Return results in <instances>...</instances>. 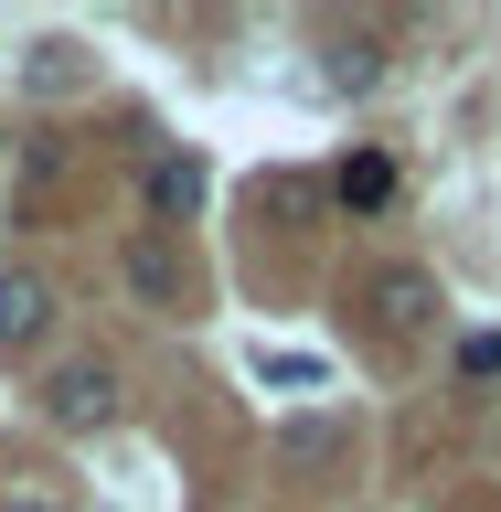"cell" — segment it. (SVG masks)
<instances>
[{
  "label": "cell",
  "instance_id": "obj_1",
  "mask_svg": "<svg viewBox=\"0 0 501 512\" xmlns=\"http://www.w3.org/2000/svg\"><path fill=\"white\" fill-rule=\"evenodd\" d=\"M118 406H128V384H118V363H107V352H75V363H54V374H43V416H54L64 438L118 427Z\"/></svg>",
  "mask_w": 501,
  "mask_h": 512
},
{
  "label": "cell",
  "instance_id": "obj_2",
  "mask_svg": "<svg viewBox=\"0 0 501 512\" xmlns=\"http://www.w3.org/2000/svg\"><path fill=\"white\" fill-rule=\"evenodd\" d=\"M54 320V278L43 267H0V352H32Z\"/></svg>",
  "mask_w": 501,
  "mask_h": 512
},
{
  "label": "cell",
  "instance_id": "obj_3",
  "mask_svg": "<svg viewBox=\"0 0 501 512\" xmlns=\"http://www.w3.org/2000/svg\"><path fill=\"white\" fill-rule=\"evenodd\" d=\"M118 267H128V299H150V310H182V299H192V267H182L171 235H139Z\"/></svg>",
  "mask_w": 501,
  "mask_h": 512
},
{
  "label": "cell",
  "instance_id": "obj_4",
  "mask_svg": "<svg viewBox=\"0 0 501 512\" xmlns=\"http://www.w3.org/2000/svg\"><path fill=\"white\" fill-rule=\"evenodd\" d=\"M363 299H374L384 331H427V320H438V278H427V267H374Z\"/></svg>",
  "mask_w": 501,
  "mask_h": 512
},
{
  "label": "cell",
  "instance_id": "obj_5",
  "mask_svg": "<svg viewBox=\"0 0 501 512\" xmlns=\"http://www.w3.org/2000/svg\"><path fill=\"white\" fill-rule=\"evenodd\" d=\"M150 214L160 224H192V214H203V160H192V150H160L150 160Z\"/></svg>",
  "mask_w": 501,
  "mask_h": 512
},
{
  "label": "cell",
  "instance_id": "obj_6",
  "mask_svg": "<svg viewBox=\"0 0 501 512\" xmlns=\"http://www.w3.org/2000/svg\"><path fill=\"white\" fill-rule=\"evenodd\" d=\"M22 86H32V96L86 86V54H75V43H32V54H22Z\"/></svg>",
  "mask_w": 501,
  "mask_h": 512
},
{
  "label": "cell",
  "instance_id": "obj_7",
  "mask_svg": "<svg viewBox=\"0 0 501 512\" xmlns=\"http://www.w3.org/2000/svg\"><path fill=\"white\" fill-rule=\"evenodd\" d=\"M342 203H352V214H384V203H395V160H384V150L342 160Z\"/></svg>",
  "mask_w": 501,
  "mask_h": 512
},
{
  "label": "cell",
  "instance_id": "obj_8",
  "mask_svg": "<svg viewBox=\"0 0 501 512\" xmlns=\"http://www.w3.org/2000/svg\"><path fill=\"white\" fill-rule=\"evenodd\" d=\"M256 384H331L320 352H256Z\"/></svg>",
  "mask_w": 501,
  "mask_h": 512
},
{
  "label": "cell",
  "instance_id": "obj_9",
  "mask_svg": "<svg viewBox=\"0 0 501 512\" xmlns=\"http://www.w3.org/2000/svg\"><path fill=\"white\" fill-rule=\"evenodd\" d=\"M459 384H501V331H470V342H459Z\"/></svg>",
  "mask_w": 501,
  "mask_h": 512
},
{
  "label": "cell",
  "instance_id": "obj_10",
  "mask_svg": "<svg viewBox=\"0 0 501 512\" xmlns=\"http://www.w3.org/2000/svg\"><path fill=\"white\" fill-rule=\"evenodd\" d=\"M384 64H374V43H363V32H352V43H331V86H374Z\"/></svg>",
  "mask_w": 501,
  "mask_h": 512
},
{
  "label": "cell",
  "instance_id": "obj_11",
  "mask_svg": "<svg viewBox=\"0 0 501 512\" xmlns=\"http://www.w3.org/2000/svg\"><path fill=\"white\" fill-rule=\"evenodd\" d=\"M11 512H43V502H11Z\"/></svg>",
  "mask_w": 501,
  "mask_h": 512
}]
</instances>
